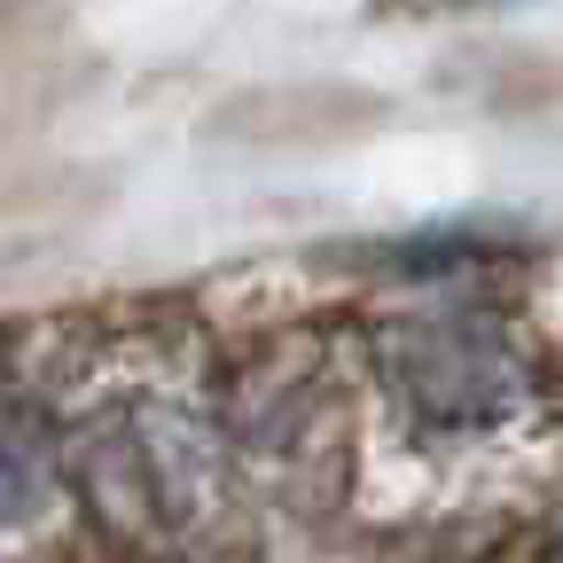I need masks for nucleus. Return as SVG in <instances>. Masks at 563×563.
<instances>
[{"label": "nucleus", "instance_id": "nucleus-5", "mask_svg": "<svg viewBox=\"0 0 563 563\" xmlns=\"http://www.w3.org/2000/svg\"><path fill=\"white\" fill-rule=\"evenodd\" d=\"M446 9H509V0H446Z\"/></svg>", "mask_w": 563, "mask_h": 563}, {"label": "nucleus", "instance_id": "nucleus-4", "mask_svg": "<svg viewBox=\"0 0 563 563\" xmlns=\"http://www.w3.org/2000/svg\"><path fill=\"white\" fill-rule=\"evenodd\" d=\"M368 102H352L336 87H266V95H243L228 102L220 133H243V141H313V133H352Z\"/></svg>", "mask_w": 563, "mask_h": 563}, {"label": "nucleus", "instance_id": "nucleus-2", "mask_svg": "<svg viewBox=\"0 0 563 563\" xmlns=\"http://www.w3.org/2000/svg\"><path fill=\"white\" fill-rule=\"evenodd\" d=\"M368 368L422 439H493L532 407V361L485 306H415L368 329Z\"/></svg>", "mask_w": 563, "mask_h": 563}, {"label": "nucleus", "instance_id": "nucleus-3", "mask_svg": "<svg viewBox=\"0 0 563 563\" xmlns=\"http://www.w3.org/2000/svg\"><path fill=\"white\" fill-rule=\"evenodd\" d=\"M63 493H70L63 431L32 391L0 376V555H24L40 532H55Z\"/></svg>", "mask_w": 563, "mask_h": 563}, {"label": "nucleus", "instance_id": "nucleus-1", "mask_svg": "<svg viewBox=\"0 0 563 563\" xmlns=\"http://www.w3.org/2000/svg\"><path fill=\"white\" fill-rule=\"evenodd\" d=\"M63 470L70 493L125 548H220L243 509V470L220 415H203L180 391H125L87 407L63 431Z\"/></svg>", "mask_w": 563, "mask_h": 563}, {"label": "nucleus", "instance_id": "nucleus-6", "mask_svg": "<svg viewBox=\"0 0 563 563\" xmlns=\"http://www.w3.org/2000/svg\"><path fill=\"white\" fill-rule=\"evenodd\" d=\"M548 563H563V540H555V548H548Z\"/></svg>", "mask_w": 563, "mask_h": 563}]
</instances>
